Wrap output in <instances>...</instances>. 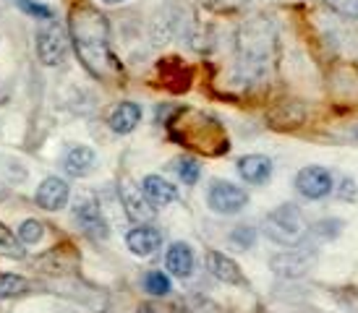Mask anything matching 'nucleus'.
Returning a JSON list of instances; mask_svg holds the SVG:
<instances>
[{
	"mask_svg": "<svg viewBox=\"0 0 358 313\" xmlns=\"http://www.w3.org/2000/svg\"><path fill=\"white\" fill-rule=\"evenodd\" d=\"M71 34H73V45L84 66L105 76L110 71H115V58L110 55V29L108 19L100 10L81 6V8L71 10Z\"/></svg>",
	"mask_w": 358,
	"mask_h": 313,
	"instance_id": "f257e3e1",
	"label": "nucleus"
},
{
	"mask_svg": "<svg viewBox=\"0 0 358 313\" xmlns=\"http://www.w3.org/2000/svg\"><path fill=\"white\" fill-rule=\"evenodd\" d=\"M42 235H45V227H42V222H37V219H24L19 227V238L24 245H34L42 240Z\"/></svg>",
	"mask_w": 358,
	"mask_h": 313,
	"instance_id": "a211bd4d",
	"label": "nucleus"
},
{
	"mask_svg": "<svg viewBox=\"0 0 358 313\" xmlns=\"http://www.w3.org/2000/svg\"><path fill=\"white\" fill-rule=\"evenodd\" d=\"M165 266L168 272H173V277L186 279L194 272V251L186 243H173L165 254Z\"/></svg>",
	"mask_w": 358,
	"mask_h": 313,
	"instance_id": "4468645a",
	"label": "nucleus"
},
{
	"mask_svg": "<svg viewBox=\"0 0 358 313\" xmlns=\"http://www.w3.org/2000/svg\"><path fill=\"white\" fill-rule=\"evenodd\" d=\"M141 313H157V311H155V308H150V305H144V308H141Z\"/></svg>",
	"mask_w": 358,
	"mask_h": 313,
	"instance_id": "a878e982",
	"label": "nucleus"
},
{
	"mask_svg": "<svg viewBox=\"0 0 358 313\" xmlns=\"http://www.w3.org/2000/svg\"><path fill=\"white\" fill-rule=\"evenodd\" d=\"M306 230H308L306 219H303L299 209H293V206H280L275 212H269L267 219H264V235L280 245L301 243Z\"/></svg>",
	"mask_w": 358,
	"mask_h": 313,
	"instance_id": "f03ea898",
	"label": "nucleus"
},
{
	"mask_svg": "<svg viewBox=\"0 0 358 313\" xmlns=\"http://www.w3.org/2000/svg\"><path fill=\"white\" fill-rule=\"evenodd\" d=\"M238 175L251 186H264L272 177V159L264 154H246L238 159Z\"/></svg>",
	"mask_w": 358,
	"mask_h": 313,
	"instance_id": "9d476101",
	"label": "nucleus"
},
{
	"mask_svg": "<svg viewBox=\"0 0 358 313\" xmlns=\"http://www.w3.org/2000/svg\"><path fill=\"white\" fill-rule=\"evenodd\" d=\"M102 3H110V6H118V3H126V0H102Z\"/></svg>",
	"mask_w": 358,
	"mask_h": 313,
	"instance_id": "393cba45",
	"label": "nucleus"
},
{
	"mask_svg": "<svg viewBox=\"0 0 358 313\" xmlns=\"http://www.w3.org/2000/svg\"><path fill=\"white\" fill-rule=\"evenodd\" d=\"M327 6L343 13V16H350V19H356L358 16V0H327Z\"/></svg>",
	"mask_w": 358,
	"mask_h": 313,
	"instance_id": "4be33fe9",
	"label": "nucleus"
},
{
	"mask_svg": "<svg viewBox=\"0 0 358 313\" xmlns=\"http://www.w3.org/2000/svg\"><path fill=\"white\" fill-rule=\"evenodd\" d=\"M353 133H356V138H358V128H356V131H353Z\"/></svg>",
	"mask_w": 358,
	"mask_h": 313,
	"instance_id": "bb28decb",
	"label": "nucleus"
},
{
	"mask_svg": "<svg viewBox=\"0 0 358 313\" xmlns=\"http://www.w3.org/2000/svg\"><path fill=\"white\" fill-rule=\"evenodd\" d=\"M66 52H69V42H66V34L58 24H48L37 31V58L45 63V66H58L66 60Z\"/></svg>",
	"mask_w": 358,
	"mask_h": 313,
	"instance_id": "20e7f679",
	"label": "nucleus"
},
{
	"mask_svg": "<svg viewBox=\"0 0 358 313\" xmlns=\"http://www.w3.org/2000/svg\"><path fill=\"white\" fill-rule=\"evenodd\" d=\"M94 159H97L94 149L79 144V147H71L69 152H66V156H63V167H66L69 175L87 177L92 170H94Z\"/></svg>",
	"mask_w": 358,
	"mask_h": 313,
	"instance_id": "ddd939ff",
	"label": "nucleus"
},
{
	"mask_svg": "<svg viewBox=\"0 0 358 313\" xmlns=\"http://www.w3.org/2000/svg\"><path fill=\"white\" fill-rule=\"evenodd\" d=\"M141 194L147 196L152 206H168L178 198V188L168 183L162 175H147L141 180Z\"/></svg>",
	"mask_w": 358,
	"mask_h": 313,
	"instance_id": "f8f14e48",
	"label": "nucleus"
},
{
	"mask_svg": "<svg viewBox=\"0 0 358 313\" xmlns=\"http://www.w3.org/2000/svg\"><path fill=\"white\" fill-rule=\"evenodd\" d=\"M69 194H71L69 183L63 177H45L40 183V188H37L34 198H37V204L45 212H58V209H63V206L69 204Z\"/></svg>",
	"mask_w": 358,
	"mask_h": 313,
	"instance_id": "0eeeda50",
	"label": "nucleus"
},
{
	"mask_svg": "<svg viewBox=\"0 0 358 313\" xmlns=\"http://www.w3.org/2000/svg\"><path fill=\"white\" fill-rule=\"evenodd\" d=\"M73 217H76V222L87 230V235L100 238V240L108 238V222H105V217H102V212H100V204H97L92 196H81V198H76V204H73Z\"/></svg>",
	"mask_w": 358,
	"mask_h": 313,
	"instance_id": "423d86ee",
	"label": "nucleus"
},
{
	"mask_svg": "<svg viewBox=\"0 0 358 313\" xmlns=\"http://www.w3.org/2000/svg\"><path fill=\"white\" fill-rule=\"evenodd\" d=\"M178 175H180V180L186 183V186H194L196 180H199V175H201V167H199V162L196 159H191V156H183V159H178Z\"/></svg>",
	"mask_w": 358,
	"mask_h": 313,
	"instance_id": "aec40b11",
	"label": "nucleus"
},
{
	"mask_svg": "<svg viewBox=\"0 0 358 313\" xmlns=\"http://www.w3.org/2000/svg\"><path fill=\"white\" fill-rule=\"evenodd\" d=\"M207 269L212 272V277H217L220 282L246 284V277L241 272V266L233 259H228L225 254H220V251H209L207 254Z\"/></svg>",
	"mask_w": 358,
	"mask_h": 313,
	"instance_id": "9b49d317",
	"label": "nucleus"
},
{
	"mask_svg": "<svg viewBox=\"0 0 358 313\" xmlns=\"http://www.w3.org/2000/svg\"><path fill=\"white\" fill-rule=\"evenodd\" d=\"M343 186L348 188V191H345V198H356V196H358V191H356V183H353V180H350V177H345V180H343Z\"/></svg>",
	"mask_w": 358,
	"mask_h": 313,
	"instance_id": "b1692460",
	"label": "nucleus"
},
{
	"mask_svg": "<svg viewBox=\"0 0 358 313\" xmlns=\"http://www.w3.org/2000/svg\"><path fill=\"white\" fill-rule=\"evenodd\" d=\"M141 123V108L136 102H120L118 108L110 112V128L115 133H131Z\"/></svg>",
	"mask_w": 358,
	"mask_h": 313,
	"instance_id": "2eb2a0df",
	"label": "nucleus"
},
{
	"mask_svg": "<svg viewBox=\"0 0 358 313\" xmlns=\"http://www.w3.org/2000/svg\"><path fill=\"white\" fill-rule=\"evenodd\" d=\"M251 238H254V230H251V227H238V233H233V240L241 245H249Z\"/></svg>",
	"mask_w": 358,
	"mask_h": 313,
	"instance_id": "5701e85b",
	"label": "nucleus"
},
{
	"mask_svg": "<svg viewBox=\"0 0 358 313\" xmlns=\"http://www.w3.org/2000/svg\"><path fill=\"white\" fill-rule=\"evenodd\" d=\"M16 6H19L24 13H29L34 19L40 21H52V10L48 6H42V3H34V0H16Z\"/></svg>",
	"mask_w": 358,
	"mask_h": 313,
	"instance_id": "412c9836",
	"label": "nucleus"
},
{
	"mask_svg": "<svg viewBox=\"0 0 358 313\" xmlns=\"http://www.w3.org/2000/svg\"><path fill=\"white\" fill-rule=\"evenodd\" d=\"M296 188H299V194L303 198H311V201H317V198H324V196L332 194V175H329V170L324 167H303L299 175H296Z\"/></svg>",
	"mask_w": 358,
	"mask_h": 313,
	"instance_id": "39448f33",
	"label": "nucleus"
},
{
	"mask_svg": "<svg viewBox=\"0 0 358 313\" xmlns=\"http://www.w3.org/2000/svg\"><path fill=\"white\" fill-rule=\"evenodd\" d=\"M144 287H147V293L150 295L162 298V295L170 293V277L165 272H150L147 277H144Z\"/></svg>",
	"mask_w": 358,
	"mask_h": 313,
	"instance_id": "6ab92c4d",
	"label": "nucleus"
},
{
	"mask_svg": "<svg viewBox=\"0 0 358 313\" xmlns=\"http://www.w3.org/2000/svg\"><path fill=\"white\" fill-rule=\"evenodd\" d=\"M0 254H6L8 259H24V243H21L16 233L0 222Z\"/></svg>",
	"mask_w": 358,
	"mask_h": 313,
	"instance_id": "dca6fc26",
	"label": "nucleus"
},
{
	"mask_svg": "<svg viewBox=\"0 0 358 313\" xmlns=\"http://www.w3.org/2000/svg\"><path fill=\"white\" fill-rule=\"evenodd\" d=\"M207 204L217 214H238L249 204V194L228 180H215L207 191Z\"/></svg>",
	"mask_w": 358,
	"mask_h": 313,
	"instance_id": "7ed1b4c3",
	"label": "nucleus"
},
{
	"mask_svg": "<svg viewBox=\"0 0 358 313\" xmlns=\"http://www.w3.org/2000/svg\"><path fill=\"white\" fill-rule=\"evenodd\" d=\"M120 201L126 206V214H129L134 222H139V225L150 222L152 217H155V209H152V204L147 201V196L141 194V188H136L134 183H129V180L120 188Z\"/></svg>",
	"mask_w": 358,
	"mask_h": 313,
	"instance_id": "6e6552de",
	"label": "nucleus"
},
{
	"mask_svg": "<svg viewBox=\"0 0 358 313\" xmlns=\"http://www.w3.org/2000/svg\"><path fill=\"white\" fill-rule=\"evenodd\" d=\"M126 245L134 256H152L162 245V233L152 225H136L126 235Z\"/></svg>",
	"mask_w": 358,
	"mask_h": 313,
	"instance_id": "1a4fd4ad",
	"label": "nucleus"
},
{
	"mask_svg": "<svg viewBox=\"0 0 358 313\" xmlns=\"http://www.w3.org/2000/svg\"><path fill=\"white\" fill-rule=\"evenodd\" d=\"M27 290H29V282L24 277L0 274V298H16V295L27 293Z\"/></svg>",
	"mask_w": 358,
	"mask_h": 313,
	"instance_id": "f3484780",
	"label": "nucleus"
}]
</instances>
